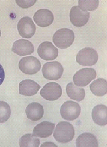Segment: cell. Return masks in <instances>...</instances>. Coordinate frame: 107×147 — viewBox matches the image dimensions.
<instances>
[{
	"instance_id": "4316f807",
	"label": "cell",
	"mask_w": 107,
	"mask_h": 147,
	"mask_svg": "<svg viewBox=\"0 0 107 147\" xmlns=\"http://www.w3.org/2000/svg\"><path fill=\"white\" fill-rule=\"evenodd\" d=\"M1 30H0V37H1Z\"/></svg>"
},
{
	"instance_id": "9a60e30c",
	"label": "cell",
	"mask_w": 107,
	"mask_h": 147,
	"mask_svg": "<svg viewBox=\"0 0 107 147\" xmlns=\"http://www.w3.org/2000/svg\"><path fill=\"white\" fill-rule=\"evenodd\" d=\"M55 126V124L51 122H42L34 127L33 136L41 138L49 137L52 134Z\"/></svg>"
},
{
	"instance_id": "ac0fdd59",
	"label": "cell",
	"mask_w": 107,
	"mask_h": 147,
	"mask_svg": "<svg viewBox=\"0 0 107 147\" xmlns=\"http://www.w3.org/2000/svg\"><path fill=\"white\" fill-rule=\"evenodd\" d=\"M77 147H98L97 138L93 134L85 133L80 135L76 141Z\"/></svg>"
},
{
	"instance_id": "277c9868",
	"label": "cell",
	"mask_w": 107,
	"mask_h": 147,
	"mask_svg": "<svg viewBox=\"0 0 107 147\" xmlns=\"http://www.w3.org/2000/svg\"><path fill=\"white\" fill-rule=\"evenodd\" d=\"M98 55L94 49L86 47L80 50L76 57L77 62L83 66H92L98 61Z\"/></svg>"
},
{
	"instance_id": "4fadbf2b",
	"label": "cell",
	"mask_w": 107,
	"mask_h": 147,
	"mask_svg": "<svg viewBox=\"0 0 107 147\" xmlns=\"http://www.w3.org/2000/svg\"><path fill=\"white\" fill-rule=\"evenodd\" d=\"M12 51L21 56L31 55L34 51V46L29 40L20 39L13 43Z\"/></svg>"
},
{
	"instance_id": "603a6c76",
	"label": "cell",
	"mask_w": 107,
	"mask_h": 147,
	"mask_svg": "<svg viewBox=\"0 0 107 147\" xmlns=\"http://www.w3.org/2000/svg\"><path fill=\"white\" fill-rule=\"evenodd\" d=\"M99 5L98 0H79L78 6L84 11H93L97 9Z\"/></svg>"
},
{
	"instance_id": "8fae6325",
	"label": "cell",
	"mask_w": 107,
	"mask_h": 147,
	"mask_svg": "<svg viewBox=\"0 0 107 147\" xmlns=\"http://www.w3.org/2000/svg\"><path fill=\"white\" fill-rule=\"evenodd\" d=\"M89 18L90 13L82 10L78 6H74L71 9L70 20L75 26L81 27L86 24Z\"/></svg>"
},
{
	"instance_id": "5b68a950",
	"label": "cell",
	"mask_w": 107,
	"mask_h": 147,
	"mask_svg": "<svg viewBox=\"0 0 107 147\" xmlns=\"http://www.w3.org/2000/svg\"><path fill=\"white\" fill-rule=\"evenodd\" d=\"M41 66L39 59L33 56L23 58L19 64V68L21 71L27 75H34L38 73Z\"/></svg>"
},
{
	"instance_id": "2e32d148",
	"label": "cell",
	"mask_w": 107,
	"mask_h": 147,
	"mask_svg": "<svg viewBox=\"0 0 107 147\" xmlns=\"http://www.w3.org/2000/svg\"><path fill=\"white\" fill-rule=\"evenodd\" d=\"M43 107L39 103L33 102L27 107L25 113L27 117L34 121L40 120L44 114Z\"/></svg>"
},
{
	"instance_id": "7c38bea8",
	"label": "cell",
	"mask_w": 107,
	"mask_h": 147,
	"mask_svg": "<svg viewBox=\"0 0 107 147\" xmlns=\"http://www.w3.org/2000/svg\"><path fill=\"white\" fill-rule=\"evenodd\" d=\"M33 19L37 25L42 28L49 26L54 20V16L50 10L47 9H40L35 13Z\"/></svg>"
},
{
	"instance_id": "9c48e42d",
	"label": "cell",
	"mask_w": 107,
	"mask_h": 147,
	"mask_svg": "<svg viewBox=\"0 0 107 147\" xmlns=\"http://www.w3.org/2000/svg\"><path fill=\"white\" fill-rule=\"evenodd\" d=\"M37 53L44 60L53 61L58 57V51L51 42L47 41L42 43L39 46Z\"/></svg>"
},
{
	"instance_id": "ba28073f",
	"label": "cell",
	"mask_w": 107,
	"mask_h": 147,
	"mask_svg": "<svg viewBox=\"0 0 107 147\" xmlns=\"http://www.w3.org/2000/svg\"><path fill=\"white\" fill-rule=\"evenodd\" d=\"M97 76L95 70L92 68H84L78 70L73 77L74 84L78 86L88 85Z\"/></svg>"
},
{
	"instance_id": "44dd1931",
	"label": "cell",
	"mask_w": 107,
	"mask_h": 147,
	"mask_svg": "<svg viewBox=\"0 0 107 147\" xmlns=\"http://www.w3.org/2000/svg\"><path fill=\"white\" fill-rule=\"evenodd\" d=\"M19 144L20 147H38L40 145V140L33 136V134L28 133L20 138Z\"/></svg>"
},
{
	"instance_id": "d4e9b609",
	"label": "cell",
	"mask_w": 107,
	"mask_h": 147,
	"mask_svg": "<svg viewBox=\"0 0 107 147\" xmlns=\"http://www.w3.org/2000/svg\"><path fill=\"white\" fill-rule=\"evenodd\" d=\"M5 78V73L4 69L0 64V85L3 82Z\"/></svg>"
},
{
	"instance_id": "8992f818",
	"label": "cell",
	"mask_w": 107,
	"mask_h": 147,
	"mask_svg": "<svg viewBox=\"0 0 107 147\" xmlns=\"http://www.w3.org/2000/svg\"><path fill=\"white\" fill-rule=\"evenodd\" d=\"M62 94L61 86L54 82L47 83L40 91V94L43 98L51 101L59 99Z\"/></svg>"
},
{
	"instance_id": "52a82bcc",
	"label": "cell",
	"mask_w": 107,
	"mask_h": 147,
	"mask_svg": "<svg viewBox=\"0 0 107 147\" xmlns=\"http://www.w3.org/2000/svg\"><path fill=\"white\" fill-rule=\"evenodd\" d=\"M81 107L78 103L71 100L64 102L60 109L62 118L68 121H73L77 118L81 112Z\"/></svg>"
},
{
	"instance_id": "ffe728a7",
	"label": "cell",
	"mask_w": 107,
	"mask_h": 147,
	"mask_svg": "<svg viewBox=\"0 0 107 147\" xmlns=\"http://www.w3.org/2000/svg\"><path fill=\"white\" fill-rule=\"evenodd\" d=\"M90 89L96 96H102L107 93V80L103 78L96 80L90 85Z\"/></svg>"
},
{
	"instance_id": "d6986e66",
	"label": "cell",
	"mask_w": 107,
	"mask_h": 147,
	"mask_svg": "<svg viewBox=\"0 0 107 147\" xmlns=\"http://www.w3.org/2000/svg\"><path fill=\"white\" fill-rule=\"evenodd\" d=\"M66 91L67 95L71 99L78 102L82 101L85 97V91L84 89L76 86L72 82L67 85Z\"/></svg>"
},
{
	"instance_id": "30bf717a",
	"label": "cell",
	"mask_w": 107,
	"mask_h": 147,
	"mask_svg": "<svg viewBox=\"0 0 107 147\" xmlns=\"http://www.w3.org/2000/svg\"><path fill=\"white\" fill-rule=\"evenodd\" d=\"M17 29L19 34L21 36L25 38H30L35 33L36 27L31 18L25 17L19 21Z\"/></svg>"
},
{
	"instance_id": "cb8c5ba5",
	"label": "cell",
	"mask_w": 107,
	"mask_h": 147,
	"mask_svg": "<svg viewBox=\"0 0 107 147\" xmlns=\"http://www.w3.org/2000/svg\"><path fill=\"white\" fill-rule=\"evenodd\" d=\"M37 1H16V3L20 7L27 9L30 7L35 4Z\"/></svg>"
},
{
	"instance_id": "7a4b0ae2",
	"label": "cell",
	"mask_w": 107,
	"mask_h": 147,
	"mask_svg": "<svg viewBox=\"0 0 107 147\" xmlns=\"http://www.w3.org/2000/svg\"><path fill=\"white\" fill-rule=\"evenodd\" d=\"M73 31L68 28H62L56 31L53 35V41L59 48L65 49L70 47L74 41Z\"/></svg>"
},
{
	"instance_id": "5bb4252c",
	"label": "cell",
	"mask_w": 107,
	"mask_h": 147,
	"mask_svg": "<svg viewBox=\"0 0 107 147\" xmlns=\"http://www.w3.org/2000/svg\"><path fill=\"white\" fill-rule=\"evenodd\" d=\"M41 88V86L34 80L26 79L21 82L19 84L20 94L31 96L36 94Z\"/></svg>"
},
{
	"instance_id": "7402d4cb",
	"label": "cell",
	"mask_w": 107,
	"mask_h": 147,
	"mask_svg": "<svg viewBox=\"0 0 107 147\" xmlns=\"http://www.w3.org/2000/svg\"><path fill=\"white\" fill-rule=\"evenodd\" d=\"M11 114V110L6 102L0 101V123L7 122Z\"/></svg>"
},
{
	"instance_id": "484cf974",
	"label": "cell",
	"mask_w": 107,
	"mask_h": 147,
	"mask_svg": "<svg viewBox=\"0 0 107 147\" xmlns=\"http://www.w3.org/2000/svg\"><path fill=\"white\" fill-rule=\"evenodd\" d=\"M41 146H56L57 147V146L54 143L51 142H45L43 144H42Z\"/></svg>"
},
{
	"instance_id": "6da1fadb",
	"label": "cell",
	"mask_w": 107,
	"mask_h": 147,
	"mask_svg": "<svg viewBox=\"0 0 107 147\" xmlns=\"http://www.w3.org/2000/svg\"><path fill=\"white\" fill-rule=\"evenodd\" d=\"M75 135V130L72 125L66 121H61L56 125L53 136L57 141L67 143L72 140Z\"/></svg>"
},
{
	"instance_id": "3957f363",
	"label": "cell",
	"mask_w": 107,
	"mask_h": 147,
	"mask_svg": "<svg viewBox=\"0 0 107 147\" xmlns=\"http://www.w3.org/2000/svg\"><path fill=\"white\" fill-rule=\"evenodd\" d=\"M64 71L62 65L56 61L47 62L43 65L42 72L44 77L50 80H57L62 77Z\"/></svg>"
},
{
	"instance_id": "e0dca14e",
	"label": "cell",
	"mask_w": 107,
	"mask_h": 147,
	"mask_svg": "<svg viewBox=\"0 0 107 147\" xmlns=\"http://www.w3.org/2000/svg\"><path fill=\"white\" fill-rule=\"evenodd\" d=\"M92 117L94 122L100 126L107 124V107L104 105L95 106L93 109Z\"/></svg>"
}]
</instances>
